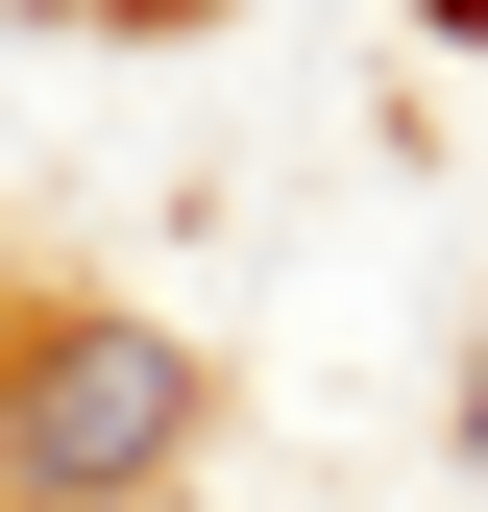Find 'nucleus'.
<instances>
[{
    "label": "nucleus",
    "mask_w": 488,
    "mask_h": 512,
    "mask_svg": "<svg viewBox=\"0 0 488 512\" xmlns=\"http://www.w3.org/2000/svg\"><path fill=\"white\" fill-rule=\"evenodd\" d=\"M415 25H440V49H488V0H415Z\"/></svg>",
    "instance_id": "obj_2"
},
{
    "label": "nucleus",
    "mask_w": 488,
    "mask_h": 512,
    "mask_svg": "<svg viewBox=\"0 0 488 512\" xmlns=\"http://www.w3.org/2000/svg\"><path fill=\"white\" fill-rule=\"evenodd\" d=\"M196 464V342L171 317H25L0 342V512H147Z\"/></svg>",
    "instance_id": "obj_1"
},
{
    "label": "nucleus",
    "mask_w": 488,
    "mask_h": 512,
    "mask_svg": "<svg viewBox=\"0 0 488 512\" xmlns=\"http://www.w3.org/2000/svg\"><path fill=\"white\" fill-rule=\"evenodd\" d=\"M464 488H488V366H464Z\"/></svg>",
    "instance_id": "obj_3"
},
{
    "label": "nucleus",
    "mask_w": 488,
    "mask_h": 512,
    "mask_svg": "<svg viewBox=\"0 0 488 512\" xmlns=\"http://www.w3.org/2000/svg\"><path fill=\"white\" fill-rule=\"evenodd\" d=\"M98 25H171V0H98Z\"/></svg>",
    "instance_id": "obj_4"
}]
</instances>
